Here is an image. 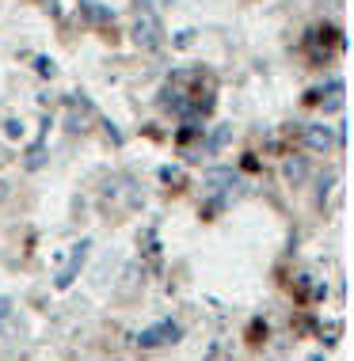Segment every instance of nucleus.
<instances>
[{
	"instance_id": "1",
	"label": "nucleus",
	"mask_w": 354,
	"mask_h": 361,
	"mask_svg": "<svg viewBox=\"0 0 354 361\" xmlns=\"http://www.w3.org/2000/svg\"><path fill=\"white\" fill-rule=\"evenodd\" d=\"M134 38L141 50H160L164 42V31H160V19H156V12L149 4L141 0V8H137V23H134Z\"/></svg>"
},
{
	"instance_id": "2",
	"label": "nucleus",
	"mask_w": 354,
	"mask_h": 361,
	"mask_svg": "<svg viewBox=\"0 0 354 361\" xmlns=\"http://www.w3.org/2000/svg\"><path fill=\"white\" fill-rule=\"evenodd\" d=\"M179 335H183V327L175 324V319H160V324H153V327L137 331V346H141V350H156V346L179 343Z\"/></svg>"
},
{
	"instance_id": "3",
	"label": "nucleus",
	"mask_w": 354,
	"mask_h": 361,
	"mask_svg": "<svg viewBox=\"0 0 354 361\" xmlns=\"http://www.w3.org/2000/svg\"><path fill=\"white\" fill-rule=\"evenodd\" d=\"M88 251H92V240H81V243H73V251H69V262L61 270H57V278H54V286L57 289H69L76 281V274H81V267L88 262Z\"/></svg>"
},
{
	"instance_id": "4",
	"label": "nucleus",
	"mask_w": 354,
	"mask_h": 361,
	"mask_svg": "<svg viewBox=\"0 0 354 361\" xmlns=\"http://www.w3.org/2000/svg\"><path fill=\"white\" fill-rule=\"evenodd\" d=\"M305 145H309L312 152H328L331 145H336V137H331V126H324V122H312V126H305Z\"/></svg>"
},
{
	"instance_id": "5",
	"label": "nucleus",
	"mask_w": 354,
	"mask_h": 361,
	"mask_svg": "<svg viewBox=\"0 0 354 361\" xmlns=\"http://www.w3.org/2000/svg\"><path fill=\"white\" fill-rule=\"evenodd\" d=\"M206 187H210L213 194H221V190H229V187H240V179H236L229 168H218V171L206 175Z\"/></svg>"
},
{
	"instance_id": "6",
	"label": "nucleus",
	"mask_w": 354,
	"mask_h": 361,
	"mask_svg": "<svg viewBox=\"0 0 354 361\" xmlns=\"http://www.w3.org/2000/svg\"><path fill=\"white\" fill-rule=\"evenodd\" d=\"M229 137H232V126H218L213 137H210V152H221L225 145H229Z\"/></svg>"
},
{
	"instance_id": "7",
	"label": "nucleus",
	"mask_w": 354,
	"mask_h": 361,
	"mask_svg": "<svg viewBox=\"0 0 354 361\" xmlns=\"http://www.w3.org/2000/svg\"><path fill=\"white\" fill-rule=\"evenodd\" d=\"M286 175H290V179H301V175H305V164H301V160H290V164H286Z\"/></svg>"
},
{
	"instance_id": "8",
	"label": "nucleus",
	"mask_w": 354,
	"mask_h": 361,
	"mask_svg": "<svg viewBox=\"0 0 354 361\" xmlns=\"http://www.w3.org/2000/svg\"><path fill=\"white\" fill-rule=\"evenodd\" d=\"M8 316H12V300H8V297H0V324H4Z\"/></svg>"
},
{
	"instance_id": "9",
	"label": "nucleus",
	"mask_w": 354,
	"mask_h": 361,
	"mask_svg": "<svg viewBox=\"0 0 354 361\" xmlns=\"http://www.w3.org/2000/svg\"><path fill=\"white\" fill-rule=\"evenodd\" d=\"M46 8H54V0H46Z\"/></svg>"
}]
</instances>
